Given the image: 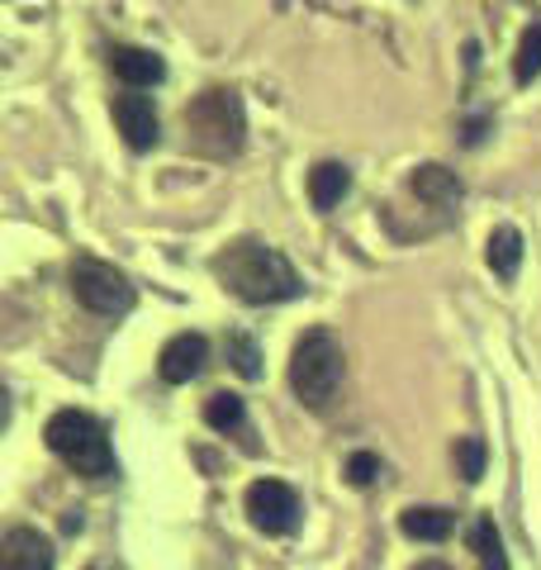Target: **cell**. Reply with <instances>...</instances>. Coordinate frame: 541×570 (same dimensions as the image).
Listing matches in <instances>:
<instances>
[{
  "label": "cell",
  "instance_id": "cell-1",
  "mask_svg": "<svg viewBox=\"0 0 541 570\" xmlns=\"http://www.w3.org/2000/svg\"><path fill=\"white\" fill-rule=\"evenodd\" d=\"M214 276H219L224 291H233L243 305H285V299L304 295V281L291 266V257L262 238H233L224 253L214 257Z\"/></svg>",
  "mask_w": 541,
  "mask_h": 570
},
{
  "label": "cell",
  "instance_id": "cell-2",
  "mask_svg": "<svg viewBox=\"0 0 541 570\" xmlns=\"http://www.w3.org/2000/svg\"><path fill=\"white\" fill-rule=\"evenodd\" d=\"M342 376H347L342 343L328 328H309L291 352V390H295V400L304 409H314V414H328L337 390H342Z\"/></svg>",
  "mask_w": 541,
  "mask_h": 570
},
{
  "label": "cell",
  "instance_id": "cell-3",
  "mask_svg": "<svg viewBox=\"0 0 541 570\" xmlns=\"http://www.w3.org/2000/svg\"><path fill=\"white\" fill-rule=\"evenodd\" d=\"M43 442L52 448V456H62L71 471L86 475V480H105L115 475V448L105 438V428L81 414V409H58L43 428Z\"/></svg>",
  "mask_w": 541,
  "mask_h": 570
},
{
  "label": "cell",
  "instance_id": "cell-4",
  "mask_svg": "<svg viewBox=\"0 0 541 570\" xmlns=\"http://www.w3.org/2000/svg\"><path fill=\"white\" fill-rule=\"evenodd\" d=\"M186 134H190L195 148L209 153V157H233V153H238L243 148V134H247L238 91H224V86L205 91L186 110Z\"/></svg>",
  "mask_w": 541,
  "mask_h": 570
},
{
  "label": "cell",
  "instance_id": "cell-5",
  "mask_svg": "<svg viewBox=\"0 0 541 570\" xmlns=\"http://www.w3.org/2000/svg\"><path fill=\"white\" fill-rule=\"evenodd\" d=\"M71 295L81 299L90 314L100 318H124L134 309V285L124 272H115L110 262H96V257H77L71 262Z\"/></svg>",
  "mask_w": 541,
  "mask_h": 570
},
{
  "label": "cell",
  "instance_id": "cell-6",
  "mask_svg": "<svg viewBox=\"0 0 541 570\" xmlns=\"http://www.w3.org/2000/svg\"><path fill=\"white\" fill-rule=\"evenodd\" d=\"M247 519L266 538H285L299 523V494L285 480H252L247 485Z\"/></svg>",
  "mask_w": 541,
  "mask_h": 570
},
{
  "label": "cell",
  "instance_id": "cell-7",
  "mask_svg": "<svg viewBox=\"0 0 541 570\" xmlns=\"http://www.w3.org/2000/svg\"><path fill=\"white\" fill-rule=\"evenodd\" d=\"M115 124H119V134L124 142H129L134 153H148L157 148V138H161V119H157V105L148 96H115Z\"/></svg>",
  "mask_w": 541,
  "mask_h": 570
},
{
  "label": "cell",
  "instance_id": "cell-8",
  "mask_svg": "<svg viewBox=\"0 0 541 570\" xmlns=\"http://www.w3.org/2000/svg\"><path fill=\"white\" fill-rule=\"evenodd\" d=\"M205 362H209V343H205V337L200 333H176L171 343L161 347L157 371H161V381H167V385H190L205 371Z\"/></svg>",
  "mask_w": 541,
  "mask_h": 570
},
{
  "label": "cell",
  "instance_id": "cell-9",
  "mask_svg": "<svg viewBox=\"0 0 541 570\" xmlns=\"http://www.w3.org/2000/svg\"><path fill=\"white\" fill-rule=\"evenodd\" d=\"M58 551L39 528H10L0 542V570H52Z\"/></svg>",
  "mask_w": 541,
  "mask_h": 570
},
{
  "label": "cell",
  "instance_id": "cell-10",
  "mask_svg": "<svg viewBox=\"0 0 541 570\" xmlns=\"http://www.w3.org/2000/svg\"><path fill=\"white\" fill-rule=\"evenodd\" d=\"M409 190L419 195V200H423L427 209H456V205H461V195H465L461 176H456V171H446L442 163H423V167H413Z\"/></svg>",
  "mask_w": 541,
  "mask_h": 570
},
{
  "label": "cell",
  "instance_id": "cell-11",
  "mask_svg": "<svg viewBox=\"0 0 541 570\" xmlns=\"http://www.w3.org/2000/svg\"><path fill=\"white\" fill-rule=\"evenodd\" d=\"M110 67H115V77L124 86H157L161 77H167V62H161L153 48H138V43H115Z\"/></svg>",
  "mask_w": 541,
  "mask_h": 570
},
{
  "label": "cell",
  "instance_id": "cell-12",
  "mask_svg": "<svg viewBox=\"0 0 541 570\" xmlns=\"http://www.w3.org/2000/svg\"><path fill=\"white\" fill-rule=\"evenodd\" d=\"M451 528H456V513H446V509H432V504H413L400 513V532L413 542H446L451 538Z\"/></svg>",
  "mask_w": 541,
  "mask_h": 570
},
{
  "label": "cell",
  "instance_id": "cell-13",
  "mask_svg": "<svg viewBox=\"0 0 541 570\" xmlns=\"http://www.w3.org/2000/svg\"><path fill=\"white\" fill-rule=\"evenodd\" d=\"M347 190H352V171L342 167V163H318V167L309 171V200H314L318 214L337 209Z\"/></svg>",
  "mask_w": 541,
  "mask_h": 570
},
{
  "label": "cell",
  "instance_id": "cell-14",
  "mask_svg": "<svg viewBox=\"0 0 541 570\" xmlns=\"http://www.w3.org/2000/svg\"><path fill=\"white\" fill-rule=\"evenodd\" d=\"M490 272L499 276V281H513L518 276V266H522V234L513 224H499L494 234H490Z\"/></svg>",
  "mask_w": 541,
  "mask_h": 570
},
{
  "label": "cell",
  "instance_id": "cell-15",
  "mask_svg": "<svg viewBox=\"0 0 541 570\" xmlns=\"http://www.w3.org/2000/svg\"><path fill=\"white\" fill-rule=\"evenodd\" d=\"M471 551L480 557V570H509V551H503V538L490 513H480L471 523Z\"/></svg>",
  "mask_w": 541,
  "mask_h": 570
},
{
  "label": "cell",
  "instance_id": "cell-16",
  "mask_svg": "<svg viewBox=\"0 0 541 570\" xmlns=\"http://www.w3.org/2000/svg\"><path fill=\"white\" fill-rule=\"evenodd\" d=\"M513 77H518V86H532L541 77V20H532L528 29H522L518 58H513Z\"/></svg>",
  "mask_w": 541,
  "mask_h": 570
},
{
  "label": "cell",
  "instance_id": "cell-17",
  "mask_svg": "<svg viewBox=\"0 0 541 570\" xmlns=\"http://www.w3.org/2000/svg\"><path fill=\"white\" fill-rule=\"evenodd\" d=\"M205 423L214 428V433H238V428L247 423V404L238 395H209Z\"/></svg>",
  "mask_w": 541,
  "mask_h": 570
},
{
  "label": "cell",
  "instance_id": "cell-18",
  "mask_svg": "<svg viewBox=\"0 0 541 570\" xmlns=\"http://www.w3.org/2000/svg\"><path fill=\"white\" fill-rule=\"evenodd\" d=\"M228 362H233V371H238L243 381H257L262 376V347L252 343L247 333H228Z\"/></svg>",
  "mask_w": 541,
  "mask_h": 570
},
{
  "label": "cell",
  "instance_id": "cell-19",
  "mask_svg": "<svg viewBox=\"0 0 541 570\" xmlns=\"http://www.w3.org/2000/svg\"><path fill=\"white\" fill-rule=\"evenodd\" d=\"M484 461H490V452H484L480 438H456V471H461L465 485H475L484 475Z\"/></svg>",
  "mask_w": 541,
  "mask_h": 570
},
{
  "label": "cell",
  "instance_id": "cell-20",
  "mask_svg": "<svg viewBox=\"0 0 541 570\" xmlns=\"http://www.w3.org/2000/svg\"><path fill=\"white\" fill-rule=\"evenodd\" d=\"M342 475H347L356 490H366V485H375V475H381V456L375 452H352L347 466H342Z\"/></svg>",
  "mask_w": 541,
  "mask_h": 570
},
{
  "label": "cell",
  "instance_id": "cell-21",
  "mask_svg": "<svg viewBox=\"0 0 541 570\" xmlns=\"http://www.w3.org/2000/svg\"><path fill=\"white\" fill-rule=\"evenodd\" d=\"M413 570H451L446 561H423V566H413Z\"/></svg>",
  "mask_w": 541,
  "mask_h": 570
},
{
  "label": "cell",
  "instance_id": "cell-22",
  "mask_svg": "<svg viewBox=\"0 0 541 570\" xmlns=\"http://www.w3.org/2000/svg\"><path fill=\"white\" fill-rule=\"evenodd\" d=\"M86 570H119L115 561H96V566H86Z\"/></svg>",
  "mask_w": 541,
  "mask_h": 570
}]
</instances>
